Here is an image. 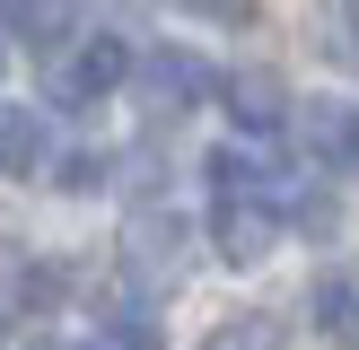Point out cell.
Wrapping results in <instances>:
<instances>
[{
  "instance_id": "obj_9",
  "label": "cell",
  "mask_w": 359,
  "mask_h": 350,
  "mask_svg": "<svg viewBox=\"0 0 359 350\" xmlns=\"http://www.w3.org/2000/svg\"><path fill=\"white\" fill-rule=\"evenodd\" d=\"M298 122H307V149H325V158H351L359 149V122L342 114V105H307Z\"/></svg>"
},
{
  "instance_id": "obj_3",
  "label": "cell",
  "mask_w": 359,
  "mask_h": 350,
  "mask_svg": "<svg viewBox=\"0 0 359 350\" xmlns=\"http://www.w3.org/2000/svg\"><path fill=\"white\" fill-rule=\"evenodd\" d=\"M210 245H219V262H263L280 245V210L272 192H219V210H210Z\"/></svg>"
},
{
  "instance_id": "obj_16",
  "label": "cell",
  "mask_w": 359,
  "mask_h": 350,
  "mask_svg": "<svg viewBox=\"0 0 359 350\" xmlns=\"http://www.w3.org/2000/svg\"><path fill=\"white\" fill-rule=\"evenodd\" d=\"M0 70H9V18H0Z\"/></svg>"
},
{
  "instance_id": "obj_2",
  "label": "cell",
  "mask_w": 359,
  "mask_h": 350,
  "mask_svg": "<svg viewBox=\"0 0 359 350\" xmlns=\"http://www.w3.org/2000/svg\"><path fill=\"white\" fill-rule=\"evenodd\" d=\"M184 219L175 210H132V227H123V272L140 280V289H175L184 280Z\"/></svg>"
},
{
  "instance_id": "obj_18",
  "label": "cell",
  "mask_w": 359,
  "mask_h": 350,
  "mask_svg": "<svg viewBox=\"0 0 359 350\" xmlns=\"http://www.w3.org/2000/svg\"><path fill=\"white\" fill-rule=\"evenodd\" d=\"M0 342H9V324H0Z\"/></svg>"
},
{
  "instance_id": "obj_14",
  "label": "cell",
  "mask_w": 359,
  "mask_h": 350,
  "mask_svg": "<svg viewBox=\"0 0 359 350\" xmlns=\"http://www.w3.org/2000/svg\"><path fill=\"white\" fill-rule=\"evenodd\" d=\"M18 298H27V307H53V298H62V272H44V262L18 272Z\"/></svg>"
},
{
  "instance_id": "obj_8",
  "label": "cell",
  "mask_w": 359,
  "mask_h": 350,
  "mask_svg": "<svg viewBox=\"0 0 359 350\" xmlns=\"http://www.w3.org/2000/svg\"><path fill=\"white\" fill-rule=\"evenodd\" d=\"M35 158H44V122L27 105H0V175H35Z\"/></svg>"
},
{
  "instance_id": "obj_4",
  "label": "cell",
  "mask_w": 359,
  "mask_h": 350,
  "mask_svg": "<svg viewBox=\"0 0 359 350\" xmlns=\"http://www.w3.org/2000/svg\"><path fill=\"white\" fill-rule=\"evenodd\" d=\"M132 79V44H114V35H88L79 52H70L62 70H53V105H97V97H114V88Z\"/></svg>"
},
{
  "instance_id": "obj_10",
  "label": "cell",
  "mask_w": 359,
  "mask_h": 350,
  "mask_svg": "<svg viewBox=\"0 0 359 350\" xmlns=\"http://www.w3.org/2000/svg\"><path fill=\"white\" fill-rule=\"evenodd\" d=\"M202 350H280V315H228Z\"/></svg>"
},
{
  "instance_id": "obj_13",
  "label": "cell",
  "mask_w": 359,
  "mask_h": 350,
  "mask_svg": "<svg viewBox=\"0 0 359 350\" xmlns=\"http://www.w3.org/2000/svg\"><path fill=\"white\" fill-rule=\"evenodd\" d=\"M105 175H114V158H97V149H70V158H62V175H53V184H62V192H97Z\"/></svg>"
},
{
  "instance_id": "obj_5",
  "label": "cell",
  "mask_w": 359,
  "mask_h": 350,
  "mask_svg": "<svg viewBox=\"0 0 359 350\" xmlns=\"http://www.w3.org/2000/svg\"><path fill=\"white\" fill-rule=\"evenodd\" d=\"M219 97H228V114H237L245 132H280V122H290V88H280L272 70H237V79H219Z\"/></svg>"
},
{
  "instance_id": "obj_19",
  "label": "cell",
  "mask_w": 359,
  "mask_h": 350,
  "mask_svg": "<svg viewBox=\"0 0 359 350\" xmlns=\"http://www.w3.org/2000/svg\"><path fill=\"white\" fill-rule=\"evenodd\" d=\"M351 158H359V149H351Z\"/></svg>"
},
{
  "instance_id": "obj_11",
  "label": "cell",
  "mask_w": 359,
  "mask_h": 350,
  "mask_svg": "<svg viewBox=\"0 0 359 350\" xmlns=\"http://www.w3.org/2000/svg\"><path fill=\"white\" fill-rule=\"evenodd\" d=\"M105 350H167L158 342V324H149V307H105Z\"/></svg>"
},
{
  "instance_id": "obj_1",
  "label": "cell",
  "mask_w": 359,
  "mask_h": 350,
  "mask_svg": "<svg viewBox=\"0 0 359 350\" xmlns=\"http://www.w3.org/2000/svg\"><path fill=\"white\" fill-rule=\"evenodd\" d=\"M132 79H140V105H149V114H193L202 97H219V70H210L202 52H184V44L140 52V62H132Z\"/></svg>"
},
{
  "instance_id": "obj_17",
  "label": "cell",
  "mask_w": 359,
  "mask_h": 350,
  "mask_svg": "<svg viewBox=\"0 0 359 350\" xmlns=\"http://www.w3.org/2000/svg\"><path fill=\"white\" fill-rule=\"evenodd\" d=\"M35 350H70V342H35Z\"/></svg>"
},
{
  "instance_id": "obj_12",
  "label": "cell",
  "mask_w": 359,
  "mask_h": 350,
  "mask_svg": "<svg viewBox=\"0 0 359 350\" xmlns=\"http://www.w3.org/2000/svg\"><path fill=\"white\" fill-rule=\"evenodd\" d=\"M210 192H272L245 149H210Z\"/></svg>"
},
{
  "instance_id": "obj_7",
  "label": "cell",
  "mask_w": 359,
  "mask_h": 350,
  "mask_svg": "<svg viewBox=\"0 0 359 350\" xmlns=\"http://www.w3.org/2000/svg\"><path fill=\"white\" fill-rule=\"evenodd\" d=\"M316 332L359 350V280H316Z\"/></svg>"
},
{
  "instance_id": "obj_15",
  "label": "cell",
  "mask_w": 359,
  "mask_h": 350,
  "mask_svg": "<svg viewBox=\"0 0 359 350\" xmlns=\"http://www.w3.org/2000/svg\"><path fill=\"white\" fill-rule=\"evenodd\" d=\"M184 9H202V18H255V0H184Z\"/></svg>"
},
{
  "instance_id": "obj_6",
  "label": "cell",
  "mask_w": 359,
  "mask_h": 350,
  "mask_svg": "<svg viewBox=\"0 0 359 350\" xmlns=\"http://www.w3.org/2000/svg\"><path fill=\"white\" fill-rule=\"evenodd\" d=\"M0 18H9V35H27L35 52H62L70 35H79V0H0Z\"/></svg>"
}]
</instances>
